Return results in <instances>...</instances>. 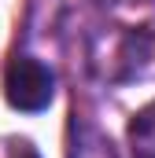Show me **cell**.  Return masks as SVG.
<instances>
[{"mask_svg": "<svg viewBox=\"0 0 155 158\" xmlns=\"http://www.w3.org/2000/svg\"><path fill=\"white\" fill-rule=\"evenodd\" d=\"M129 151L133 158H155V99L129 121Z\"/></svg>", "mask_w": 155, "mask_h": 158, "instance_id": "3957f363", "label": "cell"}, {"mask_svg": "<svg viewBox=\"0 0 155 158\" xmlns=\"http://www.w3.org/2000/svg\"><path fill=\"white\" fill-rule=\"evenodd\" d=\"M67 158H118V147L111 143V136L96 125V121L70 114V151Z\"/></svg>", "mask_w": 155, "mask_h": 158, "instance_id": "7a4b0ae2", "label": "cell"}, {"mask_svg": "<svg viewBox=\"0 0 155 158\" xmlns=\"http://www.w3.org/2000/svg\"><path fill=\"white\" fill-rule=\"evenodd\" d=\"M7 158H41L30 140H7Z\"/></svg>", "mask_w": 155, "mask_h": 158, "instance_id": "277c9868", "label": "cell"}, {"mask_svg": "<svg viewBox=\"0 0 155 158\" xmlns=\"http://www.w3.org/2000/svg\"><path fill=\"white\" fill-rule=\"evenodd\" d=\"M4 96L15 110L41 114L55 99V70L48 63H41L37 55L15 52L4 66Z\"/></svg>", "mask_w": 155, "mask_h": 158, "instance_id": "6da1fadb", "label": "cell"}]
</instances>
